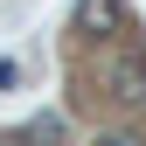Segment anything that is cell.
Instances as JSON below:
<instances>
[{"label": "cell", "mask_w": 146, "mask_h": 146, "mask_svg": "<svg viewBox=\"0 0 146 146\" xmlns=\"http://www.w3.org/2000/svg\"><path fill=\"white\" fill-rule=\"evenodd\" d=\"M104 84H111V98L146 104V63L139 56H111V63H104Z\"/></svg>", "instance_id": "obj_2"}, {"label": "cell", "mask_w": 146, "mask_h": 146, "mask_svg": "<svg viewBox=\"0 0 146 146\" xmlns=\"http://www.w3.org/2000/svg\"><path fill=\"white\" fill-rule=\"evenodd\" d=\"M77 28L84 35H125L132 14H125V0H77Z\"/></svg>", "instance_id": "obj_1"}, {"label": "cell", "mask_w": 146, "mask_h": 146, "mask_svg": "<svg viewBox=\"0 0 146 146\" xmlns=\"http://www.w3.org/2000/svg\"><path fill=\"white\" fill-rule=\"evenodd\" d=\"M98 146H146L139 132H98Z\"/></svg>", "instance_id": "obj_3"}]
</instances>
